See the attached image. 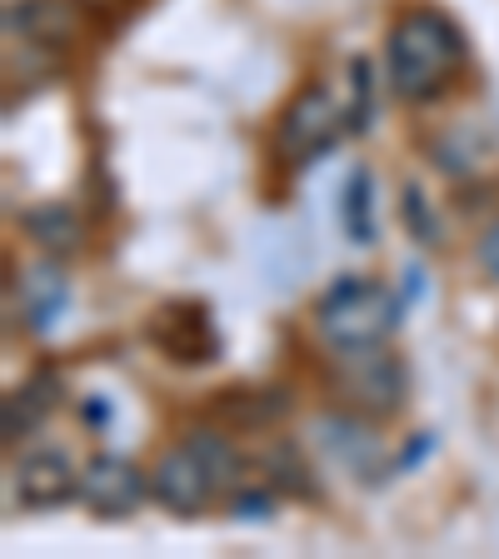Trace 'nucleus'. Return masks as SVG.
I'll return each instance as SVG.
<instances>
[{
  "mask_svg": "<svg viewBox=\"0 0 499 559\" xmlns=\"http://www.w3.org/2000/svg\"><path fill=\"white\" fill-rule=\"evenodd\" d=\"M465 66V35L435 5H415L390 25V40H384V81L400 100L425 105L435 95H444L454 85Z\"/></svg>",
  "mask_w": 499,
  "mask_h": 559,
  "instance_id": "obj_1",
  "label": "nucleus"
},
{
  "mask_svg": "<svg viewBox=\"0 0 499 559\" xmlns=\"http://www.w3.org/2000/svg\"><path fill=\"white\" fill-rule=\"evenodd\" d=\"M400 325V300L390 295V285L365 275L335 280L320 305H314V330L330 349H365L384 345V335Z\"/></svg>",
  "mask_w": 499,
  "mask_h": 559,
  "instance_id": "obj_2",
  "label": "nucleus"
},
{
  "mask_svg": "<svg viewBox=\"0 0 499 559\" xmlns=\"http://www.w3.org/2000/svg\"><path fill=\"white\" fill-rule=\"evenodd\" d=\"M335 390L355 415L365 419H390L400 405H405V390H409V374L405 365L380 345H365V349H335Z\"/></svg>",
  "mask_w": 499,
  "mask_h": 559,
  "instance_id": "obj_3",
  "label": "nucleus"
},
{
  "mask_svg": "<svg viewBox=\"0 0 499 559\" xmlns=\"http://www.w3.org/2000/svg\"><path fill=\"white\" fill-rule=\"evenodd\" d=\"M345 130H349L345 105H340L325 85H305V91L285 105V116H280L275 155L285 165H314Z\"/></svg>",
  "mask_w": 499,
  "mask_h": 559,
  "instance_id": "obj_4",
  "label": "nucleus"
},
{
  "mask_svg": "<svg viewBox=\"0 0 499 559\" xmlns=\"http://www.w3.org/2000/svg\"><path fill=\"white\" fill-rule=\"evenodd\" d=\"M151 495L165 504L170 514H200L215 495H221V485H215V475H210V465L200 460L195 444H170V450L155 460L151 469Z\"/></svg>",
  "mask_w": 499,
  "mask_h": 559,
  "instance_id": "obj_5",
  "label": "nucleus"
},
{
  "mask_svg": "<svg viewBox=\"0 0 499 559\" xmlns=\"http://www.w3.org/2000/svg\"><path fill=\"white\" fill-rule=\"evenodd\" d=\"M151 495V475L120 454H95L81 469V500L91 504L100 520H126L140 510V500Z\"/></svg>",
  "mask_w": 499,
  "mask_h": 559,
  "instance_id": "obj_6",
  "label": "nucleus"
},
{
  "mask_svg": "<svg viewBox=\"0 0 499 559\" xmlns=\"http://www.w3.org/2000/svg\"><path fill=\"white\" fill-rule=\"evenodd\" d=\"M11 489L25 510H56L81 495V475L66 460V450H31L11 469Z\"/></svg>",
  "mask_w": 499,
  "mask_h": 559,
  "instance_id": "obj_7",
  "label": "nucleus"
},
{
  "mask_svg": "<svg viewBox=\"0 0 499 559\" xmlns=\"http://www.w3.org/2000/svg\"><path fill=\"white\" fill-rule=\"evenodd\" d=\"M151 340L175 365H205L221 355V335L210 325L205 305H165V310H155Z\"/></svg>",
  "mask_w": 499,
  "mask_h": 559,
  "instance_id": "obj_8",
  "label": "nucleus"
},
{
  "mask_svg": "<svg viewBox=\"0 0 499 559\" xmlns=\"http://www.w3.org/2000/svg\"><path fill=\"white\" fill-rule=\"evenodd\" d=\"M5 35L31 50H60L75 40V5H66V0H15V5H5Z\"/></svg>",
  "mask_w": 499,
  "mask_h": 559,
  "instance_id": "obj_9",
  "label": "nucleus"
},
{
  "mask_svg": "<svg viewBox=\"0 0 499 559\" xmlns=\"http://www.w3.org/2000/svg\"><path fill=\"white\" fill-rule=\"evenodd\" d=\"M56 400H60V374L56 370H35L31 380H21L5 395V409H0V430H5V440H25V435L40 425V419L56 409Z\"/></svg>",
  "mask_w": 499,
  "mask_h": 559,
  "instance_id": "obj_10",
  "label": "nucleus"
},
{
  "mask_svg": "<svg viewBox=\"0 0 499 559\" xmlns=\"http://www.w3.org/2000/svg\"><path fill=\"white\" fill-rule=\"evenodd\" d=\"M66 305H70V285L56 265L21 270V310H25V325H31L35 335H46L60 314H66Z\"/></svg>",
  "mask_w": 499,
  "mask_h": 559,
  "instance_id": "obj_11",
  "label": "nucleus"
},
{
  "mask_svg": "<svg viewBox=\"0 0 499 559\" xmlns=\"http://www.w3.org/2000/svg\"><path fill=\"white\" fill-rule=\"evenodd\" d=\"M380 200H375V175L365 170H349L345 190H340V230L349 235V245H375L380 235Z\"/></svg>",
  "mask_w": 499,
  "mask_h": 559,
  "instance_id": "obj_12",
  "label": "nucleus"
},
{
  "mask_svg": "<svg viewBox=\"0 0 499 559\" xmlns=\"http://www.w3.org/2000/svg\"><path fill=\"white\" fill-rule=\"evenodd\" d=\"M320 444H325L335 460H345L355 475H365V479H375V454H380V435H370L365 425H355V419H335V415H325L320 425Z\"/></svg>",
  "mask_w": 499,
  "mask_h": 559,
  "instance_id": "obj_13",
  "label": "nucleus"
},
{
  "mask_svg": "<svg viewBox=\"0 0 499 559\" xmlns=\"http://www.w3.org/2000/svg\"><path fill=\"white\" fill-rule=\"evenodd\" d=\"M21 225L46 255H75L81 250V221H75L70 205H35V210H25Z\"/></svg>",
  "mask_w": 499,
  "mask_h": 559,
  "instance_id": "obj_14",
  "label": "nucleus"
},
{
  "mask_svg": "<svg viewBox=\"0 0 499 559\" xmlns=\"http://www.w3.org/2000/svg\"><path fill=\"white\" fill-rule=\"evenodd\" d=\"M190 444L200 450V460L210 465V475H215V485H221V495H235V489L245 485V460L240 450H235L230 440H225L221 430H190L186 435Z\"/></svg>",
  "mask_w": 499,
  "mask_h": 559,
  "instance_id": "obj_15",
  "label": "nucleus"
},
{
  "mask_svg": "<svg viewBox=\"0 0 499 559\" xmlns=\"http://www.w3.org/2000/svg\"><path fill=\"white\" fill-rule=\"evenodd\" d=\"M265 475H270V485L290 489V495H314V479H310V469H305V460H300L295 444H270Z\"/></svg>",
  "mask_w": 499,
  "mask_h": 559,
  "instance_id": "obj_16",
  "label": "nucleus"
},
{
  "mask_svg": "<svg viewBox=\"0 0 499 559\" xmlns=\"http://www.w3.org/2000/svg\"><path fill=\"white\" fill-rule=\"evenodd\" d=\"M400 210H405V225H409V235H415L419 245H440L444 240L440 221H435V210H430V200H425V190H419V186H405Z\"/></svg>",
  "mask_w": 499,
  "mask_h": 559,
  "instance_id": "obj_17",
  "label": "nucleus"
},
{
  "mask_svg": "<svg viewBox=\"0 0 499 559\" xmlns=\"http://www.w3.org/2000/svg\"><path fill=\"white\" fill-rule=\"evenodd\" d=\"M355 75H349V85H355V105H349V130H365L375 116V75H370V60H355Z\"/></svg>",
  "mask_w": 499,
  "mask_h": 559,
  "instance_id": "obj_18",
  "label": "nucleus"
},
{
  "mask_svg": "<svg viewBox=\"0 0 499 559\" xmlns=\"http://www.w3.org/2000/svg\"><path fill=\"white\" fill-rule=\"evenodd\" d=\"M275 510V489H260V485H240L235 489V520H270Z\"/></svg>",
  "mask_w": 499,
  "mask_h": 559,
  "instance_id": "obj_19",
  "label": "nucleus"
},
{
  "mask_svg": "<svg viewBox=\"0 0 499 559\" xmlns=\"http://www.w3.org/2000/svg\"><path fill=\"white\" fill-rule=\"evenodd\" d=\"M479 265H485L489 275L499 280V225H495V230L485 235V240H479Z\"/></svg>",
  "mask_w": 499,
  "mask_h": 559,
  "instance_id": "obj_20",
  "label": "nucleus"
},
{
  "mask_svg": "<svg viewBox=\"0 0 499 559\" xmlns=\"http://www.w3.org/2000/svg\"><path fill=\"white\" fill-rule=\"evenodd\" d=\"M75 5H85V11H95V15H120V11H130L135 0H75Z\"/></svg>",
  "mask_w": 499,
  "mask_h": 559,
  "instance_id": "obj_21",
  "label": "nucleus"
},
{
  "mask_svg": "<svg viewBox=\"0 0 499 559\" xmlns=\"http://www.w3.org/2000/svg\"><path fill=\"white\" fill-rule=\"evenodd\" d=\"M85 419H91V425H110V400H91V405H85Z\"/></svg>",
  "mask_w": 499,
  "mask_h": 559,
  "instance_id": "obj_22",
  "label": "nucleus"
}]
</instances>
